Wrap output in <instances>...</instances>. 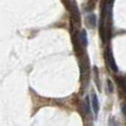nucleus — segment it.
Returning <instances> with one entry per match:
<instances>
[{
    "label": "nucleus",
    "instance_id": "423d86ee",
    "mask_svg": "<svg viewBox=\"0 0 126 126\" xmlns=\"http://www.w3.org/2000/svg\"><path fill=\"white\" fill-rule=\"evenodd\" d=\"M84 110H85V113H86L87 116H91V109H90V101L89 98L86 97V100H85L84 102Z\"/></svg>",
    "mask_w": 126,
    "mask_h": 126
},
{
    "label": "nucleus",
    "instance_id": "0eeeda50",
    "mask_svg": "<svg viewBox=\"0 0 126 126\" xmlns=\"http://www.w3.org/2000/svg\"><path fill=\"white\" fill-rule=\"evenodd\" d=\"M94 72H95V80H96V85H97L98 90H101V85H100V80H98V70L96 66H94Z\"/></svg>",
    "mask_w": 126,
    "mask_h": 126
},
{
    "label": "nucleus",
    "instance_id": "f257e3e1",
    "mask_svg": "<svg viewBox=\"0 0 126 126\" xmlns=\"http://www.w3.org/2000/svg\"><path fill=\"white\" fill-rule=\"evenodd\" d=\"M105 61H106L110 69L113 70L114 72L117 71V65H116L114 57H113V54H112V51L110 50V49H107V50L105 51Z\"/></svg>",
    "mask_w": 126,
    "mask_h": 126
},
{
    "label": "nucleus",
    "instance_id": "20e7f679",
    "mask_svg": "<svg viewBox=\"0 0 126 126\" xmlns=\"http://www.w3.org/2000/svg\"><path fill=\"white\" fill-rule=\"evenodd\" d=\"M117 84L120 86V92H122L123 94L126 95V80L124 78H117Z\"/></svg>",
    "mask_w": 126,
    "mask_h": 126
},
{
    "label": "nucleus",
    "instance_id": "f03ea898",
    "mask_svg": "<svg viewBox=\"0 0 126 126\" xmlns=\"http://www.w3.org/2000/svg\"><path fill=\"white\" fill-rule=\"evenodd\" d=\"M91 104H92V109H93L94 114H95V116H96L98 114V111H100V103H98V98L94 92L91 95Z\"/></svg>",
    "mask_w": 126,
    "mask_h": 126
},
{
    "label": "nucleus",
    "instance_id": "9d476101",
    "mask_svg": "<svg viewBox=\"0 0 126 126\" xmlns=\"http://www.w3.org/2000/svg\"><path fill=\"white\" fill-rule=\"evenodd\" d=\"M63 2H64V4H65V7H66L67 9L70 8V6H71V3H72V1L73 0H62Z\"/></svg>",
    "mask_w": 126,
    "mask_h": 126
},
{
    "label": "nucleus",
    "instance_id": "1a4fd4ad",
    "mask_svg": "<svg viewBox=\"0 0 126 126\" xmlns=\"http://www.w3.org/2000/svg\"><path fill=\"white\" fill-rule=\"evenodd\" d=\"M110 126H118V124L116 123L115 118H110V123H109Z\"/></svg>",
    "mask_w": 126,
    "mask_h": 126
},
{
    "label": "nucleus",
    "instance_id": "6e6552de",
    "mask_svg": "<svg viewBox=\"0 0 126 126\" xmlns=\"http://www.w3.org/2000/svg\"><path fill=\"white\" fill-rule=\"evenodd\" d=\"M107 87H109V93L113 92V84H112L111 80H107Z\"/></svg>",
    "mask_w": 126,
    "mask_h": 126
},
{
    "label": "nucleus",
    "instance_id": "9b49d317",
    "mask_svg": "<svg viewBox=\"0 0 126 126\" xmlns=\"http://www.w3.org/2000/svg\"><path fill=\"white\" fill-rule=\"evenodd\" d=\"M123 112H124V114L126 115V103H125L124 105H123Z\"/></svg>",
    "mask_w": 126,
    "mask_h": 126
},
{
    "label": "nucleus",
    "instance_id": "39448f33",
    "mask_svg": "<svg viewBox=\"0 0 126 126\" xmlns=\"http://www.w3.org/2000/svg\"><path fill=\"white\" fill-rule=\"evenodd\" d=\"M79 38H80V41H81V44L83 47H86L87 46V35H86V32L84 30H82L79 34Z\"/></svg>",
    "mask_w": 126,
    "mask_h": 126
},
{
    "label": "nucleus",
    "instance_id": "7ed1b4c3",
    "mask_svg": "<svg viewBox=\"0 0 126 126\" xmlns=\"http://www.w3.org/2000/svg\"><path fill=\"white\" fill-rule=\"evenodd\" d=\"M86 23L87 27L91 29H93L96 26V16L94 13H89L86 16Z\"/></svg>",
    "mask_w": 126,
    "mask_h": 126
}]
</instances>
